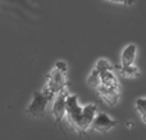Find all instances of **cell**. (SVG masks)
I'll return each mask as SVG.
<instances>
[{
  "mask_svg": "<svg viewBox=\"0 0 146 140\" xmlns=\"http://www.w3.org/2000/svg\"><path fill=\"white\" fill-rule=\"evenodd\" d=\"M100 85L104 87H119L118 79H117L114 71H104L100 74Z\"/></svg>",
  "mask_w": 146,
  "mask_h": 140,
  "instance_id": "30bf717a",
  "label": "cell"
},
{
  "mask_svg": "<svg viewBox=\"0 0 146 140\" xmlns=\"http://www.w3.org/2000/svg\"><path fill=\"white\" fill-rule=\"evenodd\" d=\"M136 56H137V47L133 43H129L126 47L123 48L121 55V66H131L135 65L136 61Z\"/></svg>",
  "mask_w": 146,
  "mask_h": 140,
  "instance_id": "ba28073f",
  "label": "cell"
},
{
  "mask_svg": "<svg viewBox=\"0 0 146 140\" xmlns=\"http://www.w3.org/2000/svg\"><path fill=\"white\" fill-rule=\"evenodd\" d=\"M141 120H142V122H144L145 125H146V113H145V115H142V116H141Z\"/></svg>",
  "mask_w": 146,
  "mask_h": 140,
  "instance_id": "9a60e30c",
  "label": "cell"
},
{
  "mask_svg": "<svg viewBox=\"0 0 146 140\" xmlns=\"http://www.w3.org/2000/svg\"><path fill=\"white\" fill-rule=\"evenodd\" d=\"M54 69L58 70V71L63 73V74H67L68 73V65H67L66 61H62V60H58L54 65Z\"/></svg>",
  "mask_w": 146,
  "mask_h": 140,
  "instance_id": "5bb4252c",
  "label": "cell"
},
{
  "mask_svg": "<svg viewBox=\"0 0 146 140\" xmlns=\"http://www.w3.org/2000/svg\"><path fill=\"white\" fill-rule=\"evenodd\" d=\"M98 96L110 107H114L117 103L119 102V98H121V87H100L96 89Z\"/></svg>",
  "mask_w": 146,
  "mask_h": 140,
  "instance_id": "52a82bcc",
  "label": "cell"
},
{
  "mask_svg": "<svg viewBox=\"0 0 146 140\" xmlns=\"http://www.w3.org/2000/svg\"><path fill=\"white\" fill-rule=\"evenodd\" d=\"M68 79H67V74L58 71L55 69H51V71L46 77V83L44 87L42 92L46 93L51 99L54 101V98L59 94L60 92L68 90Z\"/></svg>",
  "mask_w": 146,
  "mask_h": 140,
  "instance_id": "6da1fadb",
  "label": "cell"
},
{
  "mask_svg": "<svg viewBox=\"0 0 146 140\" xmlns=\"http://www.w3.org/2000/svg\"><path fill=\"white\" fill-rule=\"evenodd\" d=\"M96 70H98L99 73H104V71H113L114 70V66L110 64V61L106 60V59H99L98 61H96L95 66H94Z\"/></svg>",
  "mask_w": 146,
  "mask_h": 140,
  "instance_id": "7c38bea8",
  "label": "cell"
},
{
  "mask_svg": "<svg viewBox=\"0 0 146 140\" xmlns=\"http://www.w3.org/2000/svg\"><path fill=\"white\" fill-rule=\"evenodd\" d=\"M118 126V121L111 118L108 113L105 112H99L96 115L95 120H94V124H92V130L98 131V133H101V134H105L108 131L113 130L114 128Z\"/></svg>",
  "mask_w": 146,
  "mask_h": 140,
  "instance_id": "5b68a950",
  "label": "cell"
},
{
  "mask_svg": "<svg viewBox=\"0 0 146 140\" xmlns=\"http://www.w3.org/2000/svg\"><path fill=\"white\" fill-rule=\"evenodd\" d=\"M98 106L96 103H87L82 107V120H81V125H80V130L78 134H87V131L92 128L94 120H95L96 115H98Z\"/></svg>",
  "mask_w": 146,
  "mask_h": 140,
  "instance_id": "277c9868",
  "label": "cell"
},
{
  "mask_svg": "<svg viewBox=\"0 0 146 140\" xmlns=\"http://www.w3.org/2000/svg\"><path fill=\"white\" fill-rule=\"evenodd\" d=\"M82 107L83 106H81L80 102H78V96L77 94H71V93H69V94L67 96V99H66V108H67L66 117H67V120H68L69 125H71L77 133H78V130H80L81 120H82Z\"/></svg>",
  "mask_w": 146,
  "mask_h": 140,
  "instance_id": "7a4b0ae2",
  "label": "cell"
},
{
  "mask_svg": "<svg viewBox=\"0 0 146 140\" xmlns=\"http://www.w3.org/2000/svg\"><path fill=\"white\" fill-rule=\"evenodd\" d=\"M53 101L49 97L46 93H44L42 90L40 92H33V97L31 103L28 105V107L26 108V113H27L30 117L33 118H40L45 115L46 107H48L49 102Z\"/></svg>",
  "mask_w": 146,
  "mask_h": 140,
  "instance_id": "3957f363",
  "label": "cell"
},
{
  "mask_svg": "<svg viewBox=\"0 0 146 140\" xmlns=\"http://www.w3.org/2000/svg\"><path fill=\"white\" fill-rule=\"evenodd\" d=\"M136 110L140 116L146 113V98H137L136 99Z\"/></svg>",
  "mask_w": 146,
  "mask_h": 140,
  "instance_id": "4fadbf2b",
  "label": "cell"
},
{
  "mask_svg": "<svg viewBox=\"0 0 146 140\" xmlns=\"http://www.w3.org/2000/svg\"><path fill=\"white\" fill-rule=\"evenodd\" d=\"M69 94L68 90H64V92H60L53 101V107H51V112H53L54 116V121H55V125H59L62 122L64 117H66L67 113V108H66V99L67 96Z\"/></svg>",
  "mask_w": 146,
  "mask_h": 140,
  "instance_id": "8992f818",
  "label": "cell"
},
{
  "mask_svg": "<svg viewBox=\"0 0 146 140\" xmlns=\"http://www.w3.org/2000/svg\"><path fill=\"white\" fill-rule=\"evenodd\" d=\"M87 84L90 85L91 88H95V89H98L99 87H100V73L95 68H94L92 70H91V73L88 74V77H87Z\"/></svg>",
  "mask_w": 146,
  "mask_h": 140,
  "instance_id": "8fae6325",
  "label": "cell"
},
{
  "mask_svg": "<svg viewBox=\"0 0 146 140\" xmlns=\"http://www.w3.org/2000/svg\"><path fill=\"white\" fill-rule=\"evenodd\" d=\"M115 69L118 70L119 74H121L123 78H126V79H136V78H139L140 75H141L139 68H137V66H135V65H131V66L117 65Z\"/></svg>",
  "mask_w": 146,
  "mask_h": 140,
  "instance_id": "9c48e42d",
  "label": "cell"
}]
</instances>
